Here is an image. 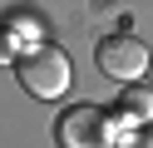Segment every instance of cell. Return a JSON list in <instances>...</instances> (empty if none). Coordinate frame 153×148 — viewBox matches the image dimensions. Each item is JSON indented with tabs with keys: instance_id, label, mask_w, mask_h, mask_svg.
<instances>
[{
	"instance_id": "obj_1",
	"label": "cell",
	"mask_w": 153,
	"mask_h": 148,
	"mask_svg": "<svg viewBox=\"0 0 153 148\" xmlns=\"http://www.w3.org/2000/svg\"><path fill=\"white\" fill-rule=\"evenodd\" d=\"M69 54H64L59 45H35V49H25L20 59H15V79H20V89L30 99H59L64 89H69Z\"/></svg>"
},
{
	"instance_id": "obj_2",
	"label": "cell",
	"mask_w": 153,
	"mask_h": 148,
	"mask_svg": "<svg viewBox=\"0 0 153 148\" xmlns=\"http://www.w3.org/2000/svg\"><path fill=\"white\" fill-rule=\"evenodd\" d=\"M54 138H59V148H109L114 143V114L99 104H74L59 114Z\"/></svg>"
},
{
	"instance_id": "obj_3",
	"label": "cell",
	"mask_w": 153,
	"mask_h": 148,
	"mask_svg": "<svg viewBox=\"0 0 153 148\" xmlns=\"http://www.w3.org/2000/svg\"><path fill=\"white\" fill-rule=\"evenodd\" d=\"M94 59H99L104 79H114V84H138L143 74H148V49L138 45L133 35H109L99 49H94Z\"/></svg>"
},
{
	"instance_id": "obj_4",
	"label": "cell",
	"mask_w": 153,
	"mask_h": 148,
	"mask_svg": "<svg viewBox=\"0 0 153 148\" xmlns=\"http://www.w3.org/2000/svg\"><path fill=\"white\" fill-rule=\"evenodd\" d=\"M5 30H10V39L25 45V49L45 45V20H40V10H30V5H15L10 15H5Z\"/></svg>"
},
{
	"instance_id": "obj_5",
	"label": "cell",
	"mask_w": 153,
	"mask_h": 148,
	"mask_svg": "<svg viewBox=\"0 0 153 148\" xmlns=\"http://www.w3.org/2000/svg\"><path fill=\"white\" fill-rule=\"evenodd\" d=\"M114 118L128 123V128L153 123V89H119V109H114Z\"/></svg>"
},
{
	"instance_id": "obj_6",
	"label": "cell",
	"mask_w": 153,
	"mask_h": 148,
	"mask_svg": "<svg viewBox=\"0 0 153 148\" xmlns=\"http://www.w3.org/2000/svg\"><path fill=\"white\" fill-rule=\"evenodd\" d=\"M114 148H153V133L148 128H128L114 118Z\"/></svg>"
},
{
	"instance_id": "obj_7",
	"label": "cell",
	"mask_w": 153,
	"mask_h": 148,
	"mask_svg": "<svg viewBox=\"0 0 153 148\" xmlns=\"http://www.w3.org/2000/svg\"><path fill=\"white\" fill-rule=\"evenodd\" d=\"M15 59H20L15 54V39H10V30L0 25V64H15Z\"/></svg>"
},
{
	"instance_id": "obj_8",
	"label": "cell",
	"mask_w": 153,
	"mask_h": 148,
	"mask_svg": "<svg viewBox=\"0 0 153 148\" xmlns=\"http://www.w3.org/2000/svg\"><path fill=\"white\" fill-rule=\"evenodd\" d=\"M148 89H153V59H148Z\"/></svg>"
}]
</instances>
